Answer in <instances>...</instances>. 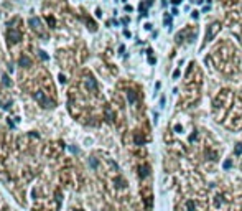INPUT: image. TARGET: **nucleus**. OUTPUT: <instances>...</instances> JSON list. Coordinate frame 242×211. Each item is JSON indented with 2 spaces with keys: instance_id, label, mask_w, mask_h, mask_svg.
Returning <instances> with one entry per match:
<instances>
[{
  "instance_id": "a211bd4d",
  "label": "nucleus",
  "mask_w": 242,
  "mask_h": 211,
  "mask_svg": "<svg viewBox=\"0 0 242 211\" xmlns=\"http://www.w3.org/2000/svg\"><path fill=\"white\" fill-rule=\"evenodd\" d=\"M181 2H183V0H171V4H173V5H180Z\"/></svg>"
},
{
  "instance_id": "f8f14e48",
  "label": "nucleus",
  "mask_w": 242,
  "mask_h": 211,
  "mask_svg": "<svg viewBox=\"0 0 242 211\" xmlns=\"http://www.w3.org/2000/svg\"><path fill=\"white\" fill-rule=\"evenodd\" d=\"M234 154H235V155H241V154H242V143H235V147H234Z\"/></svg>"
},
{
  "instance_id": "39448f33",
  "label": "nucleus",
  "mask_w": 242,
  "mask_h": 211,
  "mask_svg": "<svg viewBox=\"0 0 242 211\" xmlns=\"http://www.w3.org/2000/svg\"><path fill=\"white\" fill-rule=\"evenodd\" d=\"M18 65H20L21 68H30V66H32V60H30L28 56H21L20 60H18Z\"/></svg>"
},
{
  "instance_id": "412c9836",
  "label": "nucleus",
  "mask_w": 242,
  "mask_h": 211,
  "mask_svg": "<svg viewBox=\"0 0 242 211\" xmlns=\"http://www.w3.org/2000/svg\"><path fill=\"white\" fill-rule=\"evenodd\" d=\"M198 17H199V12H193V18H198Z\"/></svg>"
},
{
  "instance_id": "f257e3e1",
  "label": "nucleus",
  "mask_w": 242,
  "mask_h": 211,
  "mask_svg": "<svg viewBox=\"0 0 242 211\" xmlns=\"http://www.w3.org/2000/svg\"><path fill=\"white\" fill-rule=\"evenodd\" d=\"M33 97H35V99L38 101L40 104H41L43 107H46V109H48V107H54V102H53V101H50V99H48V97H46V94L43 93V91H36V93L33 94Z\"/></svg>"
},
{
  "instance_id": "dca6fc26",
  "label": "nucleus",
  "mask_w": 242,
  "mask_h": 211,
  "mask_svg": "<svg viewBox=\"0 0 242 211\" xmlns=\"http://www.w3.org/2000/svg\"><path fill=\"white\" fill-rule=\"evenodd\" d=\"M176 78H180V69H175V73H173V79H176Z\"/></svg>"
},
{
  "instance_id": "aec40b11",
  "label": "nucleus",
  "mask_w": 242,
  "mask_h": 211,
  "mask_svg": "<svg viewBox=\"0 0 242 211\" xmlns=\"http://www.w3.org/2000/svg\"><path fill=\"white\" fill-rule=\"evenodd\" d=\"M165 102H166V99H165V97H161V99H160V106H161V107L165 106Z\"/></svg>"
},
{
  "instance_id": "20e7f679",
  "label": "nucleus",
  "mask_w": 242,
  "mask_h": 211,
  "mask_svg": "<svg viewBox=\"0 0 242 211\" xmlns=\"http://www.w3.org/2000/svg\"><path fill=\"white\" fill-rule=\"evenodd\" d=\"M84 82H86V87L89 91H97V82L92 76H87V78L84 79Z\"/></svg>"
},
{
  "instance_id": "5701e85b",
  "label": "nucleus",
  "mask_w": 242,
  "mask_h": 211,
  "mask_svg": "<svg viewBox=\"0 0 242 211\" xmlns=\"http://www.w3.org/2000/svg\"><path fill=\"white\" fill-rule=\"evenodd\" d=\"M100 15H102V12H100V8H97V10H96V17H100Z\"/></svg>"
},
{
  "instance_id": "393cba45",
  "label": "nucleus",
  "mask_w": 242,
  "mask_h": 211,
  "mask_svg": "<svg viewBox=\"0 0 242 211\" xmlns=\"http://www.w3.org/2000/svg\"><path fill=\"white\" fill-rule=\"evenodd\" d=\"M125 10H127V12H132V10H133V8H132L130 5H125Z\"/></svg>"
},
{
  "instance_id": "1a4fd4ad",
  "label": "nucleus",
  "mask_w": 242,
  "mask_h": 211,
  "mask_svg": "<svg viewBox=\"0 0 242 211\" xmlns=\"http://www.w3.org/2000/svg\"><path fill=\"white\" fill-rule=\"evenodd\" d=\"M127 97H128V102H130V104H133L137 101V96H135L133 91H127Z\"/></svg>"
},
{
  "instance_id": "0eeeda50",
  "label": "nucleus",
  "mask_w": 242,
  "mask_h": 211,
  "mask_svg": "<svg viewBox=\"0 0 242 211\" xmlns=\"http://www.w3.org/2000/svg\"><path fill=\"white\" fill-rule=\"evenodd\" d=\"M28 23L32 25V28H35V30H40V26H41V23H40V20L38 18H35V17H32L28 20Z\"/></svg>"
},
{
  "instance_id": "4468645a",
  "label": "nucleus",
  "mask_w": 242,
  "mask_h": 211,
  "mask_svg": "<svg viewBox=\"0 0 242 211\" xmlns=\"http://www.w3.org/2000/svg\"><path fill=\"white\" fill-rule=\"evenodd\" d=\"M38 54H40V58H41L43 61H48V60H50V56H48L45 51H38Z\"/></svg>"
},
{
  "instance_id": "f3484780",
  "label": "nucleus",
  "mask_w": 242,
  "mask_h": 211,
  "mask_svg": "<svg viewBox=\"0 0 242 211\" xmlns=\"http://www.w3.org/2000/svg\"><path fill=\"white\" fill-rule=\"evenodd\" d=\"M231 167H232V162H231V160H227V162L224 163V168H231Z\"/></svg>"
},
{
  "instance_id": "423d86ee",
  "label": "nucleus",
  "mask_w": 242,
  "mask_h": 211,
  "mask_svg": "<svg viewBox=\"0 0 242 211\" xmlns=\"http://www.w3.org/2000/svg\"><path fill=\"white\" fill-rule=\"evenodd\" d=\"M148 172H150V168H148V165H140L139 167V175H140V178H145L147 175H148Z\"/></svg>"
},
{
  "instance_id": "4be33fe9",
  "label": "nucleus",
  "mask_w": 242,
  "mask_h": 211,
  "mask_svg": "<svg viewBox=\"0 0 242 211\" xmlns=\"http://www.w3.org/2000/svg\"><path fill=\"white\" fill-rule=\"evenodd\" d=\"M124 35L127 36V38H130V32H128V30H124Z\"/></svg>"
},
{
  "instance_id": "ddd939ff",
  "label": "nucleus",
  "mask_w": 242,
  "mask_h": 211,
  "mask_svg": "<svg viewBox=\"0 0 242 211\" xmlns=\"http://www.w3.org/2000/svg\"><path fill=\"white\" fill-rule=\"evenodd\" d=\"M186 210H188V211H194V201L189 200L188 203H186Z\"/></svg>"
},
{
  "instance_id": "9b49d317",
  "label": "nucleus",
  "mask_w": 242,
  "mask_h": 211,
  "mask_svg": "<svg viewBox=\"0 0 242 211\" xmlns=\"http://www.w3.org/2000/svg\"><path fill=\"white\" fill-rule=\"evenodd\" d=\"M143 142H145L143 137L140 135V134H135V143H137V145H143Z\"/></svg>"
},
{
  "instance_id": "f03ea898",
  "label": "nucleus",
  "mask_w": 242,
  "mask_h": 211,
  "mask_svg": "<svg viewBox=\"0 0 242 211\" xmlns=\"http://www.w3.org/2000/svg\"><path fill=\"white\" fill-rule=\"evenodd\" d=\"M219 30H221V25H219V23H211L209 26H208V33H206V38H204V45H208L211 41V40L214 38V36L217 35V32H219ZM203 45V46H204Z\"/></svg>"
},
{
  "instance_id": "6e6552de",
  "label": "nucleus",
  "mask_w": 242,
  "mask_h": 211,
  "mask_svg": "<svg viewBox=\"0 0 242 211\" xmlns=\"http://www.w3.org/2000/svg\"><path fill=\"white\" fill-rule=\"evenodd\" d=\"M46 22H48V25H50L51 28H56V20H54L53 15H48V17H46Z\"/></svg>"
},
{
  "instance_id": "9d476101",
  "label": "nucleus",
  "mask_w": 242,
  "mask_h": 211,
  "mask_svg": "<svg viewBox=\"0 0 242 211\" xmlns=\"http://www.w3.org/2000/svg\"><path fill=\"white\" fill-rule=\"evenodd\" d=\"M2 84H4V86H7V87L12 84V81L8 79V76H7V74H4V76H2Z\"/></svg>"
},
{
  "instance_id": "6ab92c4d",
  "label": "nucleus",
  "mask_w": 242,
  "mask_h": 211,
  "mask_svg": "<svg viewBox=\"0 0 242 211\" xmlns=\"http://www.w3.org/2000/svg\"><path fill=\"white\" fill-rule=\"evenodd\" d=\"M148 61H150V65H155V61H157V60H155L153 56H150V58H148Z\"/></svg>"
},
{
  "instance_id": "2eb2a0df",
  "label": "nucleus",
  "mask_w": 242,
  "mask_h": 211,
  "mask_svg": "<svg viewBox=\"0 0 242 211\" xmlns=\"http://www.w3.org/2000/svg\"><path fill=\"white\" fill-rule=\"evenodd\" d=\"M58 79H59L61 84H64V82H66V76H64V74H59V76H58Z\"/></svg>"
},
{
  "instance_id": "bb28decb",
  "label": "nucleus",
  "mask_w": 242,
  "mask_h": 211,
  "mask_svg": "<svg viewBox=\"0 0 242 211\" xmlns=\"http://www.w3.org/2000/svg\"><path fill=\"white\" fill-rule=\"evenodd\" d=\"M78 211H81V210H78Z\"/></svg>"
},
{
  "instance_id": "b1692460",
  "label": "nucleus",
  "mask_w": 242,
  "mask_h": 211,
  "mask_svg": "<svg viewBox=\"0 0 242 211\" xmlns=\"http://www.w3.org/2000/svg\"><path fill=\"white\" fill-rule=\"evenodd\" d=\"M122 23H124V25H127V23H128V18H127V17L122 18Z\"/></svg>"
},
{
  "instance_id": "7ed1b4c3",
  "label": "nucleus",
  "mask_w": 242,
  "mask_h": 211,
  "mask_svg": "<svg viewBox=\"0 0 242 211\" xmlns=\"http://www.w3.org/2000/svg\"><path fill=\"white\" fill-rule=\"evenodd\" d=\"M7 38H8V43H18V41H21V33L17 32V30H8Z\"/></svg>"
},
{
  "instance_id": "a878e982",
  "label": "nucleus",
  "mask_w": 242,
  "mask_h": 211,
  "mask_svg": "<svg viewBox=\"0 0 242 211\" xmlns=\"http://www.w3.org/2000/svg\"><path fill=\"white\" fill-rule=\"evenodd\" d=\"M145 30H152V23H147V25H145Z\"/></svg>"
}]
</instances>
